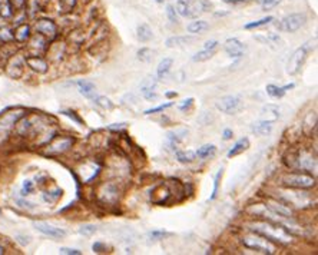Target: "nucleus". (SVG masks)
<instances>
[{
    "mask_svg": "<svg viewBox=\"0 0 318 255\" xmlns=\"http://www.w3.org/2000/svg\"><path fill=\"white\" fill-rule=\"evenodd\" d=\"M248 230L260 234L270 240L271 243L280 245H291L294 243V235L287 231L281 222L268 221V220H257L248 224Z\"/></svg>",
    "mask_w": 318,
    "mask_h": 255,
    "instance_id": "f257e3e1",
    "label": "nucleus"
},
{
    "mask_svg": "<svg viewBox=\"0 0 318 255\" xmlns=\"http://www.w3.org/2000/svg\"><path fill=\"white\" fill-rule=\"evenodd\" d=\"M286 164L291 171L313 172V171H317V156L310 149L303 148V149L296 151V152H288V156L286 158Z\"/></svg>",
    "mask_w": 318,
    "mask_h": 255,
    "instance_id": "f03ea898",
    "label": "nucleus"
},
{
    "mask_svg": "<svg viewBox=\"0 0 318 255\" xmlns=\"http://www.w3.org/2000/svg\"><path fill=\"white\" fill-rule=\"evenodd\" d=\"M307 189H296V188H286V191H280L275 198L281 202L287 204L291 208H298V210H306L313 207L314 200L313 197L306 192Z\"/></svg>",
    "mask_w": 318,
    "mask_h": 255,
    "instance_id": "7ed1b4c3",
    "label": "nucleus"
},
{
    "mask_svg": "<svg viewBox=\"0 0 318 255\" xmlns=\"http://www.w3.org/2000/svg\"><path fill=\"white\" fill-rule=\"evenodd\" d=\"M241 244L245 248H248L251 251H255L258 254L273 255L277 253V247H275L274 243H271L265 237L254 233V231H250V230H248V233L244 234L241 237Z\"/></svg>",
    "mask_w": 318,
    "mask_h": 255,
    "instance_id": "20e7f679",
    "label": "nucleus"
},
{
    "mask_svg": "<svg viewBox=\"0 0 318 255\" xmlns=\"http://www.w3.org/2000/svg\"><path fill=\"white\" fill-rule=\"evenodd\" d=\"M280 184L284 188L311 189L316 187V177H313L310 172H306V171H300V172L291 171L280 177Z\"/></svg>",
    "mask_w": 318,
    "mask_h": 255,
    "instance_id": "39448f33",
    "label": "nucleus"
},
{
    "mask_svg": "<svg viewBox=\"0 0 318 255\" xmlns=\"http://www.w3.org/2000/svg\"><path fill=\"white\" fill-rule=\"evenodd\" d=\"M212 7L209 0H176L175 10L182 17L197 19L202 13L208 11Z\"/></svg>",
    "mask_w": 318,
    "mask_h": 255,
    "instance_id": "423d86ee",
    "label": "nucleus"
},
{
    "mask_svg": "<svg viewBox=\"0 0 318 255\" xmlns=\"http://www.w3.org/2000/svg\"><path fill=\"white\" fill-rule=\"evenodd\" d=\"M75 138L69 136V135H60L55 136L50 142L44 145L43 155L44 156H60L66 154L67 151L72 149V146L75 145Z\"/></svg>",
    "mask_w": 318,
    "mask_h": 255,
    "instance_id": "0eeeda50",
    "label": "nucleus"
},
{
    "mask_svg": "<svg viewBox=\"0 0 318 255\" xmlns=\"http://www.w3.org/2000/svg\"><path fill=\"white\" fill-rule=\"evenodd\" d=\"M121 191L118 184L115 182H102L96 189V198L100 204L108 205V207H115L119 202Z\"/></svg>",
    "mask_w": 318,
    "mask_h": 255,
    "instance_id": "6e6552de",
    "label": "nucleus"
},
{
    "mask_svg": "<svg viewBox=\"0 0 318 255\" xmlns=\"http://www.w3.org/2000/svg\"><path fill=\"white\" fill-rule=\"evenodd\" d=\"M308 52H310V46H308V44H304V46L298 47L296 52L290 56L288 63H287V73H288V75L294 76V75H297V73L301 70L304 62L307 60Z\"/></svg>",
    "mask_w": 318,
    "mask_h": 255,
    "instance_id": "1a4fd4ad",
    "label": "nucleus"
},
{
    "mask_svg": "<svg viewBox=\"0 0 318 255\" xmlns=\"http://www.w3.org/2000/svg\"><path fill=\"white\" fill-rule=\"evenodd\" d=\"M215 106L222 113L235 115V113H238L242 109L244 102H242L241 96H238V95H228V96H222V98L217 100Z\"/></svg>",
    "mask_w": 318,
    "mask_h": 255,
    "instance_id": "9d476101",
    "label": "nucleus"
},
{
    "mask_svg": "<svg viewBox=\"0 0 318 255\" xmlns=\"http://www.w3.org/2000/svg\"><path fill=\"white\" fill-rule=\"evenodd\" d=\"M174 191H172V184L165 182V184H159L158 187L152 189V195H151V202L155 205H166L169 201L172 200Z\"/></svg>",
    "mask_w": 318,
    "mask_h": 255,
    "instance_id": "9b49d317",
    "label": "nucleus"
},
{
    "mask_svg": "<svg viewBox=\"0 0 318 255\" xmlns=\"http://www.w3.org/2000/svg\"><path fill=\"white\" fill-rule=\"evenodd\" d=\"M306 22H307L306 13H293L281 20V29L290 33H294L297 30H300L306 24Z\"/></svg>",
    "mask_w": 318,
    "mask_h": 255,
    "instance_id": "f8f14e48",
    "label": "nucleus"
},
{
    "mask_svg": "<svg viewBox=\"0 0 318 255\" xmlns=\"http://www.w3.org/2000/svg\"><path fill=\"white\" fill-rule=\"evenodd\" d=\"M265 205H267L271 211L274 212L277 217H280V218H287V220L294 218V211H293V208L288 207L284 202H281L280 200H277L275 197H268Z\"/></svg>",
    "mask_w": 318,
    "mask_h": 255,
    "instance_id": "ddd939ff",
    "label": "nucleus"
},
{
    "mask_svg": "<svg viewBox=\"0 0 318 255\" xmlns=\"http://www.w3.org/2000/svg\"><path fill=\"white\" fill-rule=\"evenodd\" d=\"M34 30H36V33L43 36L49 42L57 37V26L50 19H39L34 23Z\"/></svg>",
    "mask_w": 318,
    "mask_h": 255,
    "instance_id": "4468645a",
    "label": "nucleus"
},
{
    "mask_svg": "<svg viewBox=\"0 0 318 255\" xmlns=\"http://www.w3.org/2000/svg\"><path fill=\"white\" fill-rule=\"evenodd\" d=\"M33 227L36 231H39L40 234H43L46 237H50V238H55V240H62L65 238L67 233L62 228H57V227H53L50 224L43 221H34L33 222Z\"/></svg>",
    "mask_w": 318,
    "mask_h": 255,
    "instance_id": "2eb2a0df",
    "label": "nucleus"
},
{
    "mask_svg": "<svg viewBox=\"0 0 318 255\" xmlns=\"http://www.w3.org/2000/svg\"><path fill=\"white\" fill-rule=\"evenodd\" d=\"M24 63L30 70H33L34 73H39V75L47 73V70H49V63L42 55L24 56Z\"/></svg>",
    "mask_w": 318,
    "mask_h": 255,
    "instance_id": "dca6fc26",
    "label": "nucleus"
},
{
    "mask_svg": "<svg viewBox=\"0 0 318 255\" xmlns=\"http://www.w3.org/2000/svg\"><path fill=\"white\" fill-rule=\"evenodd\" d=\"M24 66V57L22 55H13L6 63V72L10 78L19 79L23 75Z\"/></svg>",
    "mask_w": 318,
    "mask_h": 255,
    "instance_id": "f3484780",
    "label": "nucleus"
},
{
    "mask_svg": "<svg viewBox=\"0 0 318 255\" xmlns=\"http://www.w3.org/2000/svg\"><path fill=\"white\" fill-rule=\"evenodd\" d=\"M224 49L230 57H241L247 50V46L242 43L241 40H238L237 37H232L224 43Z\"/></svg>",
    "mask_w": 318,
    "mask_h": 255,
    "instance_id": "a211bd4d",
    "label": "nucleus"
},
{
    "mask_svg": "<svg viewBox=\"0 0 318 255\" xmlns=\"http://www.w3.org/2000/svg\"><path fill=\"white\" fill-rule=\"evenodd\" d=\"M27 42H29V50L32 52V55H42L43 52L47 50L49 40L44 39L43 36H40V34H33Z\"/></svg>",
    "mask_w": 318,
    "mask_h": 255,
    "instance_id": "6ab92c4d",
    "label": "nucleus"
},
{
    "mask_svg": "<svg viewBox=\"0 0 318 255\" xmlns=\"http://www.w3.org/2000/svg\"><path fill=\"white\" fill-rule=\"evenodd\" d=\"M141 93H142L145 99L151 100V102H155L159 98V95L156 92V80H155V78H146L143 80L142 85H141Z\"/></svg>",
    "mask_w": 318,
    "mask_h": 255,
    "instance_id": "aec40b11",
    "label": "nucleus"
},
{
    "mask_svg": "<svg viewBox=\"0 0 318 255\" xmlns=\"http://www.w3.org/2000/svg\"><path fill=\"white\" fill-rule=\"evenodd\" d=\"M13 36H14V42L17 43H26L30 36H32V27L27 23H22L19 24L14 30H13Z\"/></svg>",
    "mask_w": 318,
    "mask_h": 255,
    "instance_id": "412c9836",
    "label": "nucleus"
},
{
    "mask_svg": "<svg viewBox=\"0 0 318 255\" xmlns=\"http://www.w3.org/2000/svg\"><path fill=\"white\" fill-rule=\"evenodd\" d=\"M195 40H197V39H195L194 36H172V37L166 39L165 46L169 47V49H174V47H184V46L194 43Z\"/></svg>",
    "mask_w": 318,
    "mask_h": 255,
    "instance_id": "4be33fe9",
    "label": "nucleus"
},
{
    "mask_svg": "<svg viewBox=\"0 0 318 255\" xmlns=\"http://www.w3.org/2000/svg\"><path fill=\"white\" fill-rule=\"evenodd\" d=\"M274 128V122L273 121H265V119H261L258 122H255L251 125V131H253L257 136H267L270 135L271 131Z\"/></svg>",
    "mask_w": 318,
    "mask_h": 255,
    "instance_id": "5701e85b",
    "label": "nucleus"
},
{
    "mask_svg": "<svg viewBox=\"0 0 318 255\" xmlns=\"http://www.w3.org/2000/svg\"><path fill=\"white\" fill-rule=\"evenodd\" d=\"M76 86L79 89V92H80V95H83L86 99L93 100V98L96 96V86L92 82L82 79V80H77Z\"/></svg>",
    "mask_w": 318,
    "mask_h": 255,
    "instance_id": "b1692460",
    "label": "nucleus"
},
{
    "mask_svg": "<svg viewBox=\"0 0 318 255\" xmlns=\"http://www.w3.org/2000/svg\"><path fill=\"white\" fill-rule=\"evenodd\" d=\"M188 133H189V131L185 129V128H176V129H172V131L166 132V139H168V142L172 145V146H176V145L181 144L187 138Z\"/></svg>",
    "mask_w": 318,
    "mask_h": 255,
    "instance_id": "393cba45",
    "label": "nucleus"
},
{
    "mask_svg": "<svg viewBox=\"0 0 318 255\" xmlns=\"http://www.w3.org/2000/svg\"><path fill=\"white\" fill-rule=\"evenodd\" d=\"M261 116H263V119H265V121H273V122H275L281 116L280 108L277 105H273V103H267V105H264L263 111H261Z\"/></svg>",
    "mask_w": 318,
    "mask_h": 255,
    "instance_id": "a878e982",
    "label": "nucleus"
},
{
    "mask_svg": "<svg viewBox=\"0 0 318 255\" xmlns=\"http://www.w3.org/2000/svg\"><path fill=\"white\" fill-rule=\"evenodd\" d=\"M294 88V83H288L286 86H277V85H268L267 86V93L274 98V99H281L287 93L288 89Z\"/></svg>",
    "mask_w": 318,
    "mask_h": 255,
    "instance_id": "bb28decb",
    "label": "nucleus"
},
{
    "mask_svg": "<svg viewBox=\"0 0 318 255\" xmlns=\"http://www.w3.org/2000/svg\"><path fill=\"white\" fill-rule=\"evenodd\" d=\"M250 148V139L248 138H242L240 141H237L235 145L232 146L228 152V158H235V156L241 155L242 152H245Z\"/></svg>",
    "mask_w": 318,
    "mask_h": 255,
    "instance_id": "cd10ccee",
    "label": "nucleus"
},
{
    "mask_svg": "<svg viewBox=\"0 0 318 255\" xmlns=\"http://www.w3.org/2000/svg\"><path fill=\"white\" fill-rule=\"evenodd\" d=\"M138 39L142 42V43H146V42H149V40H152L154 39V30L151 29V26L149 24H146V23H141L139 26H138Z\"/></svg>",
    "mask_w": 318,
    "mask_h": 255,
    "instance_id": "c85d7f7f",
    "label": "nucleus"
},
{
    "mask_svg": "<svg viewBox=\"0 0 318 255\" xmlns=\"http://www.w3.org/2000/svg\"><path fill=\"white\" fill-rule=\"evenodd\" d=\"M172 63H174V59L172 57H164L161 62H159V65L156 67V76L159 79H164L168 73H169V70H171V67H172Z\"/></svg>",
    "mask_w": 318,
    "mask_h": 255,
    "instance_id": "c756f323",
    "label": "nucleus"
},
{
    "mask_svg": "<svg viewBox=\"0 0 318 255\" xmlns=\"http://www.w3.org/2000/svg\"><path fill=\"white\" fill-rule=\"evenodd\" d=\"M257 39L258 40H263L267 44H270L271 47H275V49H278V47H283L284 46V40L281 39V36L277 33H268L265 37H261V36H257Z\"/></svg>",
    "mask_w": 318,
    "mask_h": 255,
    "instance_id": "7c9ffc66",
    "label": "nucleus"
},
{
    "mask_svg": "<svg viewBox=\"0 0 318 255\" xmlns=\"http://www.w3.org/2000/svg\"><path fill=\"white\" fill-rule=\"evenodd\" d=\"M217 154V146L212 144L204 145L201 148H198V151L195 152V155L201 159H207V158H212V156Z\"/></svg>",
    "mask_w": 318,
    "mask_h": 255,
    "instance_id": "2f4dec72",
    "label": "nucleus"
},
{
    "mask_svg": "<svg viewBox=\"0 0 318 255\" xmlns=\"http://www.w3.org/2000/svg\"><path fill=\"white\" fill-rule=\"evenodd\" d=\"M208 27H209V24L205 22V20H194V22H191L187 26L188 32L192 34L202 33V32L208 30Z\"/></svg>",
    "mask_w": 318,
    "mask_h": 255,
    "instance_id": "473e14b6",
    "label": "nucleus"
},
{
    "mask_svg": "<svg viewBox=\"0 0 318 255\" xmlns=\"http://www.w3.org/2000/svg\"><path fill=\"white\" fill-rule=\"evenodd\" d=\"M14 42V36H13V30L7 26L0 27V46H6V44Z\"/></svg>",
    "mask_w": 318,
    "mask_h": 255,
    "instance_id": "72a5a7b5",
    "label": "nucleus"
},
{
    "mask_svg": "<svg viewBox=\"0 0 318 255\" xmlns=\"http://www.w3.org/2000/svg\"><path fill=\"white\" fill-rule=\"evenodd\" d=\"M156 56V52L152 50L151 47H142L138 50V59L141 62H145V63H151Z\"/></svg>",
    "mask_w": 318,
    "mask_h": 255,
    "instance_id": "f704fd0d",
    "label": "nucleus"
},
{
    "mask_svg": "<svg viewBox=\"0 0 318 255\" xmlns=\"http://www.w3.org/2000/svg\"><path fill=\"white\" fill-rule=\"evenodd\" d=\"M176 159L181 164H192L197 159V155L192 151H176Z\"/></svg>",
    "mask_w": 318,
    "mask_h": 255,
    "instance_id": "c9c22d12",
    "label": "nucleus"
},
{
    "mask_svg": "<svg viewBox=\"0 0 318 255\" xmlns=\"http://www.w3.org/2000/svg\"><path fill=\"white\" fill-rule=\"evenodd\" d=\"M62 194H63V191L60 188H55L53 191H46V192H43V200L46 201V202H49V204H55V202H57V201L60 200L62 198Z\"/></svg>",
    "mask_w": 318,
    "mask_h": 255,
    "instance_id": "e433bc0d",
    "label": "nucleus"
},
{
    "mask_svg": "<svg viewBox=\"0 0 318 255\" xmlns=\"http://www.w3.org/2000/svg\"><path fill=\"white\" fill-rule=\"evenodd\" d=\"M215 52L217 50H214V49H202L201 52H198V53L192 56V60L194 62H207V60H209L212 56L215 55Z\"/></svg>",
    "mask_w": 318,
    "mask_h": 255,
    "instance_id": "4c0bfd02",
    "label": "nucleus"
},
{
    "mask_svg": "<svg viewBox=\"0 0 318 255\" xmlns=\"http://www.w3.org/2000/svg\"><path fill=\"white\" fill-rule=\"evenodd\" d=\"M93 102L98 105V106H100V108H103V109H108V111H110V109H113L115 108V105H113V102L109 99V98H106V96H95L93 98Z\"/></svg>",
    "mask_w": 318,
    "mask_h": 255,
    "instance_id": "58836bf2",
    "label": "nucleus"
},
{
    "mask_svg": "<svg viewBox=\"0 0 318 255\" xmlns=\"http://www.w3.org/2000/svg\"><path fill=\"white\" fill-rule=\"evenodd\" d=\"M273 20H274L273 16H267V17H263V19H260V20H257V22L247 23V24H245V29H247V30H250V29H257V27H261V26H265V24L271 23Z\"/></svg>",
    "mask_w": 318,
    "mask_h": 255,
    "instance_id": "ea45409f",
    "label": "nucleus"
},
{
    "mask_svg": "<svg viewBox=\"0 0 318 255\" xmlns=\"http://www.w3.org/2000/svg\"><path fill=\"white\" fill-rule=\"evenodd\" d=\"M222 174H224V169L221 168L220 171H218V174L215 175V179H214V189H212V195L209 197V201L215 200V197H217V194H218V188H220V182L221 178H222Z\"/></svg>",
    "mask_w": 318,
    "mask_h": 255,
    "instance_id": "a19ab883",
    "label": "nucleus"
},
{
    "mask_svg": "<svg viewBox=\"0 0 318 255\" xmlns=\"http://www.w3.org/2000/svg\"><path fill=\"white\" fill-rule=\"evenodd\" d=\"M95 233H96V225H93V224H85L79 228V234H82L85 237H90Z\"/></svg>",
    "mask_w": 318,
    "mask_h": 255,
    "instance_id": "79ce46f5",
    "label": "nucleus"
},
{
    "mask_svg": "<svg viewBox=\"0 0 318 255\" xmlns=\"http://www.w3.org/2000/svg\"><path fill=\"white\" fill-rule=\"evenodd\" d=\"M59 1V6L63 11H72L76 6L77 0H57Z\"/></svg>",
    "mask_w": 318,
    "mask_h": 255,
    "instance_id": "37998d69",
    "label": "nucleus"
},
{
    "mask_svg": "<svg viewBox=\"0 0 318 255\" xmlns=\"http://www.w3.org/2000/svg\"><path fill=\"white\" fill-rule=\"evenodd\" d=\"M171 106H174V102H168V103H162V105H159V106H156V108L146 109L143 113H145V115H152V113H158V112L165 111V109H168V108H171Z\"/></svg>",
    "mask_w": 318,
    "mask_h": 255,
    "instance_id": "c03bdc74",
    "label": "nucleus"
},
{
    "mask_svg": "<svg viewBox=\"0 0 318 255\" xmlns=\"http://www.w3.org/2000/svg\"><path fill=\"white\" fill-rule=\"evenodd\" d=\"M166 16H168V19H169L171 23H178V13H176L174 4H168L166 6Z\"/></svg>",
    "mask_w": 318,
    "mask_h": 255,
    "instance_id": "a18cd8bd",
    "label": "nucleus"
},
{
    "mask_svg": "<svg viewBox=\"0 0 318 255\" xmlns=\"http://www.w3.org/2000/svg\"><path fill=\"white\" fill-rule=\"evenodd\" d=\"M33 191H34V182L30 181V179H26L22 185V195L23 197H26V195L32 194Z\"/></svg>",
    "mask_w": 318,
    "mask_h": 255,
    "instance_id": "49530a36",
    "label": "nucleus"
},
{
    "mask_svg": "<svg viewBox=\"0 0 318 255\" xmlns=\"http://www.w3.org/2000/svg\"><path fill=\"white\" fill-rule=\"evenodd\" d=\"M92 250L96 254H105V253H108V245L102 243V241H96L95 244L92 245Z\"/></svg>",
    "mask_w": 318,
    "mask_h": 255,
    "instance_id": "de8ad7c7",
    "label": "nucleus"
},
{
    "mask_svg": "<svg viewBox=\"0 0 318 255\" xmlns=\"http://www.w3.org/2000/svg\"><path fill=\"white\" fill-rule=\"evenodd\" d=\"M171 234L166 233V231H151L148 234V237L154 241H159V240H164L165 237H169Z\"/></svg>",
    "mask_w": 318,
    "mask_h": 255,
    "instance_id": "09e8293b",
    "label": "nucleus"
},
{
    "mask_svg": "<svg viewBox=\"0 0 318 255\" xmlns=\"http://www.w3.org/2000/svg\"><path fill=\"white\" fill-rule=\"evenodd\" d=\"M192 105H194V99H192V98H188V99L182 100V102L179 103V106H178V108H179V111L181 112H187L191 109V106H192Z\"/></svg>",
    "mask_w": 318,
    "mask_h": 255,
    "instance_id": "8fccbe9b",
    "label": "nucleus"
},
{
    "mask_svg": "<svg viewBox=\"0 0 318 255\" xmlns=\"http://www.w3.org/2000/svg\"><path fill=\"white\" fill-rule=\"evenodd\" d=\"M62 113H63L65 116H69L70 119H73V121H75V122H76V123H79V125H83V121H82V119H80V118L77 116L76 112H73V111H63V112H62Z\"/></svg>",
    "mask_w": 318,
    "mask_h": 255,
    "instance_id": "3c124183",
    "label": "nucleus"
},
{
    "mask_svg": "<svg viewBox=\"0 0 318 255\" xmlns=\"http://www.w3.org/2000/svg\"><path fill=\"white\" fill-rule=\"evenodd\" d=\"M60 254H66V255H80L82 253L79 250H75V248H60Z\"/></svg>",
    "mask_w": 318,
    "mask_h": 255,
    "instance_id": "603ef678",
    "label": "nucleus"
},
{
    "mask_svg": "<svg viewBox=\"0 0 318 255\" xmlns=\"http://www.w3.org/2000/svg\"><path fill=\"white\" fill-rule=\"evenodd\" d=\"M218 46H220L218 40H208L207 43L204 44V49H214V50H217Z\"/></svg>",
    "mask_w": 318,
    "mask_h": 255,
    "instance_id": "864d4df0",
    "label": "nucleus"
},
{
    "mask_svg": "<svg viewBox=\"0 0 318 255\" xmlns=\"http://www.w3.org/2000/svg\"><path fill=\"white\" fill-rule=\"evenodd\" d=\"M232 136H234V132L231 129H225L224 133H222V139L224 141H230V139H232Z\"/></svg>",
    "mask_w": 318,
    "mask_h": 255,
    "instance_id": "5fc2aeb1",
    "label": "nucleus"
},
{
    "mask_svg": "<svg viewBox=\"0 0 318 255\" xmlns=\"http://www.w3.org/2000/svg\"><path fill=\"white\" fill-rule=\"evenodd\" d=\"M258 1L263 4L264 7H270V6L275 4V1H277V0H258Z\"/></svg>",
    "mask_w": 318,
    "mask_h": 255,
    "instance_id": "6e6d98bb",
    "label": "nucleus"
},
{
    "mask_svg": "<svg viewBox=\"0 0 318 255\" xmlns=\"http://www.w3.org/2000/svg\"><path fill=\"white\" fill-rule=\"evenodd\" d=\"M228 4H241V3H245V0H222Z\"/></svg>",
    "mask_w": 318,
    "mask_h": 255,
    "instance_id": "4d7b16f0",
    "label": "nucleus"
},
{
    "mask_svg": "<svg viewBox=\"0 0 318 255\" xmlns=\"http://www.w3.org/2000/svg\"><path fill=\"white\" fill-rule=\"evenodd\" d=\"M165 96L166 98H176V92H166Z\"/></svg>",
    "mask_w": 318,
    "mask_h": 255,
    "instance_id": "13d9d810",
    "label": "nucleus"
},
{
    "mask_svg": "<svg viewBox=\"0 0 318 255\" xmlns=\"http://www.w3.org/2000/svg\"><path fill=\"white\" fill-rule=\"evenodd\" d=\"M6 253V247L1 244V241H0V254H4Z\"/></svg>",
    "mask_w": 318,
    "mask_h": 255,
    "instance_id": "bf43d9fd",
    "label": "nucleus"
},
{
    "mask_svg": "<svg viewBox=\"0 0 318 255\" xmlns=\"http://www.w3.org/2000/svg\"><path fill=\"white\" fill-rule=\"evenodd\" d=\"M155 1H158V3H164V0H155Z\"/></svg>",
    "mask_w": 318,
    "mask_h": 255,
    "instance_id": "052dcab7",
    "label": "nucleus"
}]
</instances>
